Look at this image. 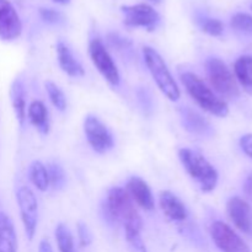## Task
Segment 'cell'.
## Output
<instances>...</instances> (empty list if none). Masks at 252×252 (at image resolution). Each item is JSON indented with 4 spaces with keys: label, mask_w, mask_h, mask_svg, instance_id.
<instances>
[{
    "label": "cell",
    "mask_w": 252,
    "mask_h": 252,
    "mask_svg": "<svg viewBox=\"0 0 252 252\" xmlns=\"http://www.w3.org/2000/svg\"><path fill=\"white\" fill-rule=\"evenodd\" d=\"M38 252H54L53 248H52L51 243L46 239L39 241V245H38Z\"/></svg>",
    "instance_id": "obj_31"
},
{
    "label": "cell",
    "mask_w": 252,
    "mask_h": 252,
    "mask_svg": "<svg viewBox=\"0 0 252 252\" xmlns=\"http://www.w3.org/2000/svg\"><path fill=\"white\" fill-rule=\"evenodd\" d=\"M22 22L10 0H0V39L15 41L21 36Z\"/></svg>",
    "instance_id": "obj_11"
},
{
    "label": "cell",
    "mask_w": 252,
    "mask_h": 252,
    "mask_svg": "<svg viewBox=\"0 0 252 252\" xmlns=\"http://www.w3.org/2000/svg\"><path fill=\"white\" fill-rule=\"evenodd\" d=\"M231 29L245 36H252V16L245 12H238L230 20Z\"/></svg>",
    "instance_id": "obj_25"
},
{
    "label": "cell",
    "mask_w": 252,
    "mask_h": 252,
    "mask_svg": "<svg viewBox=\"0 0 252 252\" xmlns=\"http://www.w3.org/2000/svg\"><path fill=\"white\" fill-rule=\"evenodd\" d=\"M47 170H48L49 176V187L57 191L63 189L66 184V174L63 167L57 162H51L47 166Z\"/></svg>",
    "instance_id": "obj_24"
},
{
    "label": "cell",
    "mask_w": 252,
    "mask_h": 252,
    "mask_svg": "<svg viewBox=\"0 0 252 252\" xmlns=\"http://www.w3.org/2000/svg\"><path fill=\"white\" fill-rule=\"evenodd\" d=\"M143 58H144L145 65H147L153 80L155 81L162 95L172 102L179 101L181 91L159 52L153 47L145 46L143 47Z\"/></svg>",
    "instance_id": "obj_4"
},
{
    "label": "cell",
    "mask_w": 252,
    "mask_h": 252,
    "mask_svg": "<svg viewBox=\"0 0 252 252\" xmlns=\"http://www.w3.org/2000/svg\"><path fill=\"white\" fill-rule=\"evenodd\" d=\"M231 223L246 235L252 236V207L240 197H231L226 203Z\"/></svg>",
    "instance_id": "obj_12"
},
{
    "label": "cell",
    "mask_w": 252,
    "mask_h": 252,
    "mask_svg": "<svg viewBox=\"0 0 252 252\" xmlns=\"http://www.w3.org/2000/svg\"><path fill=\"white\" fill-rule=\"evenodd\" d=\"M126 191L129 194L135 206L144 211H153L155 208V199L149 185L139 176H132L127 181Z\"/></svg>",
    "instance_id": "obj_14"
},
{
    "label": "cell",
    "mask_w": 252,
    "mask_h": 252,
    "mask_svg": "<svg viewBox=\"0 0 252 252\" xmlns=\"http://www.w3.org/2000/svg\"><path fill=\"white\" fill-rule=\"evenodd\" d=\"M0 252H17L15 225L7 214L0 212Z\"/></svg>",
    "instance_id": "obj_19"
},
{
    "label": "cell",
    "mask_w": 252,
    "mask_h": 252,
    "mask_svg": "<svg viewBox=\"0 0 252 252\" xmlns=\"http://www.w3.org/2000/svg\"><path fill=\"white\" fill-rule=\"evenodd\" d=\"M89 56L94 66L97 69L102 78L113 88H117L121 83V74L117 64L113 61L112 56L98 37H95L89 43Z\"/></svg>",
    "instance_id": "obj_6"
},
{
    "label": "cell",
    "mask_w": 252,
    "mask_h": 252,
    "mask_svg": "<svg viewBox=\"0 0 252 252\" xmlns=\"http://www.w3.org/2000/svg\"><path fill=\"white\" fill-rule=\"evenodd\" d=\"M236 80L245 89H252V56H241L234 64Z\"/></svg>",
    "instance_id": "obj_21"
},
{
    "label": "cell",
    "mask_w": 252,
    "mask_h": 252,
    "mask_svg": "<svg viewBox=\"0 0 252 252\" xmlns=\"http://www.w3.org/2000/svg\"><path fill=\"white\" fill-rule=\"evenodd\" d=\"M206 71L211 88L217 95L226 98L238 97L240 91L235 76L221 59L209 58L206 63Z\"/></svg>",
    "instance_id": "obj_5"
},
{
    "label": "cell",
    "mask_w": 252,
    "mask_h": 252,
    "mask_svg": "<svg viewBox=\"0 0 252 252\" xmlns=\"http://www.w3.org/2000/svg\"><path fill=\"white\" fill-rule=\"evenodd\" d=\"M180 117H181V122L185 129L192 134L207 137L213 133L211 123L201 113L192 108L182 107L180 110Z\"/></svg>",
    "instance_id": "obj_16"
},
{
    "label": "cell",
    "mask_w": 252,
    "mask_h": 252,
    "mask_svg": "<svg viewBox=\"0 0 252 252\" xmlns=\"http://www.w3.org/2000/svg\"><path fill=\"white\" fill-rule=\"evenodd\" d=\"M44 89H46V93L47 95H48L49 101H51L52 105L56 107V110L64 112V111L66 110L68 101H66V96L65 94L63 93V90L52 80H47L46 83H44Z\"/></svg>",
    "instance_id": "obj_23"
},
{
    "label": "cell",
    "mask_w": 252,
    "mask_h": 252,
    "mask_svg": "<svg viewBox=\"0 0 252 252\" xmlns=\"http://www.w3.org/2000/svg\"><path fill=\"white\" fill-rule=\"evenodd\" d=\"M209 234L213 243L221 252H251L248 244L224 221L217 220L212 223Z\"/></svg>",
    "instance_id": "obj_10"
},
{
    "label": "cell",
    "mask_w": 252,
    "mask_h": 252,
    "mask_svg": "<svg viewBox=\"0 0 252 252\" xmlns=\"http://www.w3.org/2000/svg\"><path fill=\"white\" fill-rule=\"evenodd\" d=\"M106 214L115 223L121 224L125 236L142 235L143 220L137 206L122 187H112L106 197Z\"/></svg>",
    "instance_id": "obj_1"
},
{
    "label": "cell",
    "mask_w": 252,
    "mask_h": 252,
    "mask_svg": "<svg viewBox=\"0 0 252 252\" xmlns=\"http://www.w3.org/2000/svg\"><path fill=\"white\" fill-rule=\"evenodd\" d=\"M179 159L187 174L206 193L214 191L218 185L219 174L216 167L199 152L189 148L179 150Z\"/></svg>",
    "instance_id": "obj_3"
},
{
    "label": "cell",
    "mask_w": 252,
    "mask_h": 252,
    "mask_svg": "<svg viewBox=\"0 0 252 252\" xmlns=\"http://www.w3.org/2000/svg\"><path fill=\"white\" fill-rule=\"evenodd\" d=\"M56 52L59 66L66 75L71 78H83L85 75V69L75 58L68 44L63 41H58L56 44Z\"/></svg>",
    "instance_id": "obj_15"
},
{
    "label": "cell",
    "mask_w": 252,
    "mask_h": 252,
    "mask_svg": "<svg viewBox=\"0 0 252 252\" xmlns=\"http://www.w3.org/2000/svg\"><path fill=\"white\" fill-rule=\"evenodd\" d=\"M27 120L41 134L46 135L49 133L51 123H49L48 108L41 100H34L27 107Z\"/></svg>",
    "instance_id": "obj_18"
},
{
    "label": "cell",
    "mask_w": 252,
    "mask_h": 252,
    "mask_svg": "<svg viewBox=\"0 0 252 252\" xmlns=\"http://www.w3.org/2000/svg\"><path fill=\"white\" fill-rule=\"evenodd\" d=\"M84 133H85L86 140L91 149L98 154H105L115 147V139H113L112 133L97 116H85Z\"/></svg>",
    "instance_id": "obj_7"
},
{
    "label": "cell",
    "mask_w": 252,
    "mask_h": 252,
    "mask_svg": "<svg viewBox=\"0 0 252 252\" xmlns=\"http://www.w3.org/2000/svg\"><path fill=\"white\" fill-rule=\"evenodd\" d=\"M241 150L252 159V134H245L240 139Z\"/></svg>",
    "instance_id": "obj_29"
},
{
    "label": "cell",
    "mask_w": 252,
    "mask_h": 252,
    "mask_svg": "<svg viewBox=\"0 0 252 252\" xmlns=\"http://www.w3.org/2000/svg\"><path fill=\"white\" fill-rule=\"evenodd\" d=\"M149 1L155 2V4H158V2H160V1H161V0H149Z\"/></svg>",
    "instance_id": "obj_33"
},
{
    "label": "cell",
    "mask_w": 252,
    "mask_h": 252,
    "mask_svg": "<svg viewBox=\"0 0 252 252\" xmlns=\"http://www.w3.org/2000/svg\"><path fill=\"white\" fill-rule=\"evenodd\" d=\"M76 233H78L79 244H80L81 248H86L93 243V233L85 223H78Z\"/></svg>",
    "instance_id": "obj_27"
},
{
    "label": "cell",
    "mask_w": 252,
    "mask_h": 252,
    "mask_svg": "<svg viewBox=\"0 0 252 252\" xmlns=\"http://www.w3.org/2000/svg\"><path fill=\"white\" fill-rule=\"evenodd\" d=\"M159 206L165 218L172 223H182L189 218V209L186 204L169 189L160 192Z\"/></svg>",
    "instance_id": "obj_13"
},
{
    "label": "cell",
    "mask_w": 252,
    "mask_h": 252,
    "mask_svg": "<svg viewBox=\"0 0 252 252\" xmlns=\"http://www.w3.org/2000/svg\"><path fill=\"white\" fill-rule=\"evenodd\" d=\"M201 29L204 33L212 37H219L224 32V24L218 19L206 17L201 21Z\"/></svg>",
    "instance_id": "obj_26"
},
{
    "label": "cell",
    "mask_w": 252,
    "mask_h": 252,
    "mask_svg": "<svg viewBox=\"0 0 252 252\" xmlns=\"http://www.w3.org/2000/svg\"><path fill=\"white\" fill-rule=\"evenodd\" d=\"M16 201L25 234L29 240H33L38 224V202L36 194L31 189L22 186L17 189Z\"/></svg>",
    "instance_id": "obj_8"
},
{
    "label": "cell",
    "mask_w": 252,
    "mask_h": 252,
    "mask_svg": "<svg viewBox=\"0 0 252 252\" xmlns=\"http://www.w3.org/2000/svg\"><path fill=\"white\" fill-rule=\"evenodd\" d=\"M54 236H56L57 246H58L59 252H76L75 241L71 234L70 229L63 223H59L54 230Z\"/></svg>",
    "instance_id": "obj_22"
},
{
    "label": "cell",
    "mask_w": 252,
    "mask_h": 252,
    "mask_svg": "<svg viewBox=\"0 0 252 252\" xmlns=\"http://www.w3.org/2000/svg\"><path fill=\"white\" fill-rule=\"evenodd\" d=\"M54 2H57V4H61V5H66L70 2V0H53Z\"/></svg>",
    "instance_id": "obj_32"
},
{
    "label": "cell",
    "mask_w": 252,
    "mask_h": 252,
    "mask_svg": "<svg viewBox=\"0 0 252 252\" xmlns=\"http://www.w3.org/2000/svg\"><path fill=\"white\" fill-rule=\"evenodd\" d=\"M121 11L123 14V22L128 27L154 31L160 24L159 12L148 4L127 5L121 7Z\"/></svg>",
    "instance_id": "obj_9"
},
{
    "label": "cell",
    "mask_w": 252,
    "mask_h": 252,
    "mask_svg": "<svg viewBox=\"0 0 252 252\" xmlns=\"http://www.w3.org/2000/svg\"><path fill=\"white\" fill-rule=\"evenodd\" d=\"M39 15H41L42 20L47 24H59L62 20L61 12L56 11L49 7H41L39 9Z\"/></svg>",
    "instance_id": "obj_28"
},
{
    "label": "cell",
    "mask_w": 252,
    "mask_h": 252,
    "mask_svg": "<svg viewBox=\"0 0 252 252\" xmlns=\"http://www.w3.org/2000/svg\"><path fill=\"white\" fill-rule=\"evenodd\" d=\"M244 193L249 197V198L252 199V172L248 175V177L245 179V182H244Z\"/></svg>",
    "instance_id": "obj_30"
},
{
    "label": "cell",
    "mask_w": 252,
    "mask_h": 252,
    "mask_svg": "<svg viewBox=\"0 0 252 252\" xmlns=\"http://www.w3.org/2000/svg\"><path fill=\"white\" fill-rule=\"evenodd\" d=\"M26 88L22 79L16 78L10 88V100H11L12 110L19 125L24 126L27 118V106H26Z\"/></svg>",
    "instance_id": "obj_17"
},
{
    "label": "cell",
    "mask_w": 252,
    "mask_h": 252,
    "mask_svg": "<svg viewBox=\"0 0 252 252\" xmlns=\"http://www.w3.org/2000/svg\"><path fill=\"white\" fill-rule=\"evenodd\" d=\"M182 85L192 100L206 112L217 117H226L229 115L228 103L213 89L206 84V81L192 71H185L181 74Z\"/></svg>",
    "instance_id": "obj_2"
},
{
    "label": "cell",
    "mask_w": 252,
    "mask_h": 252,
    "mask_svg": "<svg viewBox=\"0 0 252 252\" xmlns=\"http://www.w3.org/2000/svg\"><path fill=\"white\" fill-rule=\"evenodd\" d=\"M29 179L38 191L46 192L49 189V176L47 166L39 160H34L29 166Z\"/></svg>",
    "instance_id": "obj_20"
},
{
    "label": "cell",
    "mask_w": 252,
    "mask_h": 252,
    "mask_svg": "<svg viewBox=\"0 0 252 252\" xmlns=\"http://www.w3.org/2000/svg\"><path fill=\"white\" fill-rule=\"evenodd\" d=\"M251 10H252V5H251Z\"/></svg>",
    "instance_id": "obj_34"
}]
</instances>
